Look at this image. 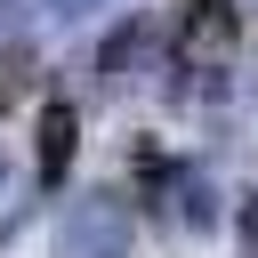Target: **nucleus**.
I'll return each mask as SVG.
<instances>
[{
  "label": "nucleus",
  "mask_w": 258,
  "mask_h": 258,
  "mask_svg": "<svg viewBox=\"0 0 258 258\" xmlns=\"http://www.w3.org/2000/svg\"><path fill=\"white\" fill-rule=\"evenodd\" d=\"M32 89H40V56L24 40H0V113H16Z\"/></svg>",
  "instance_id": "5"
},
{
  "label": "nucleus",
  "mask_w": 258,
  "mask_h": 258,
  "mask_svg": "<svg viewBox=\"0 0 258 258\" xmlns=\"http://www.w3.org/2000/svg\"><path fill=\"white\" fill-rule=\"evenodd\" d=\"M242 234L258 242V185H250V202H242Z\"/></svg>",
  "instance_id": "8"
},
{
  "label": "nucleus",
  "mask_w": 258,
  "mask_h": 258,
  "mask_svg": "<svg viewBox=\"0 0 258 258\" xmlns=\"http://www.w3.org/2000/svg\"><path fill=\"white\" fill-rule=\"evenodd\" d=\"M234 48H242V8L234 0H177V16H169L177 73H218V64H234Z\"/></svg>",
  "instance_id": "1"
},
{
  "label": "nucleus",
  "mask_w": 258,
  "mask_h": 258,
  "mask_svg": "<svg viewBox=\"0 0 258 258\" xmlns=\"http://www.w3.org/2000/svg\"><path fill=\"white\" fill-rule=\"evenodd\" d=\"M40 16H56V24H73V16H97V8H113V0H32Z\"/></svg>",
  "instance_id": "7"
},
{
  "label": "nucleus",
  "mask_w": 258,
  "mask_h": 258,
  "mask_svg": "<svg viewBox=\"0 0 258 258\" xmlns=\"http://www.w3.org/2000/svg\"><path fill=\"white\" fill-rule=\"evenodd\" d=\"M129 242H137L129 202H121V194H81V202L64 210L48 258H129Z\"/></svg>",
  "instance_id": "2"
},
{
  "label": "nucleus",
  "mask_w": 258,
  "mask_h": 258,
  "mask_svg": "<svg viewBox=\"0 0 258 258\" xmlns=\"http://www.w3.org/2000/svg\"><path fill=\"white\" fill-rule=\"evenodd\" d=\"M73 145H81V113H73L64 97H48V105H40V137H32V169H40V185H56V177L73 169Z\"/></svg>",
  "instance_id": "3"
},
{
  "label": "nucleus",
  "mask_w": 258,
  "mask_h": 258,
  "mask_svg": "<svg viewBox=\"0 0 258 258\" xmlns=\"http://www.w3.org/2000/svg\"><path fill=\"white\" fill-rule=\"evenodd\" d=\"M145 40H153V24H145V16H121V24H113V40L97 48V89H129V73H137Z\"/></svg>",
  "instance_id": "4"
},
{
  "label": "nucleus",
  "mask_w": 258,
  "mask_h": 258,
  "mask_svg": "<svg viewBox=\"0 0 258 258\" xmlns=\"http://www.w3.org/2000/svg\"><path fill=\"white\" fill-rule=\"evenodd\" d=\"M177 218L202 234V226H218V194L202 185V177H177Z\"/></svg>",
  "instance_id": "6"
}]
</instances>
